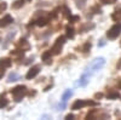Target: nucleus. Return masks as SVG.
Instances as JSON below:
<instances>
[{
	"label": "nucleus",
	"instance_id": "25",
	"mask_svg": "<svg viewBox=\"0 0 121 120\" xmlns=\"http://www.w3.org/2000/svg\"><path fill=\"white\" fill-rule=\"evenodd\" d=\"M100 1H102L103 4H114L116 0H100Z\"/></svg>",
	"mask_w": 121,
	"mask_h": 120
},
{
	"label": "nucleus",
	"instance_id": "15",
	"mask_svg": "<svg viewBox=\"0 0 121 120\" xmlns=\"http://www.w3.org/2000/svg\"><path fill=\"white\" fill-rule=\"evenodd\" d=\"M65 29H67V36L70 38V39H73V38H74V29H73L72 27H69V26H68Z\"/></svg>",
	"mask_w": 121,
	"mask_h": 120
},
{
	"label": "nucleus",
	"instance_id": "8",
	"mask_svg": "<svg viewBox=\"0 0 121 120\" xmlns=\"http://www.w3.org/2000/svg\"><path fill=\"white\" fill-rule=\"evenodd\" d=\"M73 95V92L70 91V90H67V91L63 93V97H62V104H60V109H63L64 107H65V104H67V102H68V99L70 98V96Z\"/></svg>",
	"mask_w": 121,
	"mask_h": 120
},
{
	"label": "nucleus",
	"instance_id": "17",
	"mask_svg": "<svg viewBox=\"0 0 121 120\" xmlns=\"http://www.w3.org/2000/svg\"><path fill=\"white\" fill-rule=\"evenodd\" d=\"M24 1H26V0H17V1L12 5V7H13V9H18V7H21V6L24 4Z\"/></svg>",
	"mask_w": 121,
	"mask_h": 120
},
{
	"label": "nucleus",
	"instance_id": "19",
	"mask_svg": "<svg viewBox=\"0 0 121 120\" xmlns=\"http://www.w3.org/2000/svg\"><path fill=\"white\" fill-rule=\"evenodd\" d=\"M78 21H79V16H72V15L69 16V22L70 23H75Z\"/></svg>",
	"mask_w": 121,
	"mask_h": 120
},
{
	"label": "nucleus",
	"instance_id": "23",
	"mask_svg": "<svg viewBox=\"0 0 121 120\" xmlns=\"http://www.w3.org/2000/svg\"><path fill=\"white\" fill-rule=\"evenodd\" d=\"M90 49H91V43H90V41H87V43L85 44V46H84V49H82V50H84V52L86 53V52H88V50H90Z\"/></svg>",
	"mask_w": 121,
	"mask_h": 120
},
{
	"label": "nucleus",
	"instance_id": "5",
	"mask_svg": "<svg viewBox=\"0 0 121 120\" xmlns=\"http://www.w3.org/2000/svg\"><path fill=\"white\" fill-rule=\"evenodd\" d=\"M104 63H105V59L104 58H97V59H95V61H93V63L91 64V71H87V72H90L91 74H92V73L99 71V69L104 66Z\"/></svg>",
	"mask_w": 121,
	"mask_h": 120
},
{
	"label": "nucleus",
	"instance_id": "28",
	"mask_svg": "<svg viewBox=\"0 0 121 120\" xmlns=\"http://www.w3.org/2000/svg\"><path fill=\"white\" fill-rule=\"evenodd\" d=\"M116 67H117V69H121V59L117 62V64H116Z\"/></svg>",
	"mask_w": 121,
	"mask_h": 120
},
{
	"label": "nucleus",
	"instance_id": "12",
	"mask_svg": "<svg viewBox=\"0 0 121 120\" xmlns=\"http://www.w3.org/2000/svg\"><path fill=\"white\" fill-rule=\"evenodd\" d=\"M47 23H48V18H46V17H40V18L36 19V24H38L39 27H44V26H46Z\"/></svg>",
	"mask_w": 121,
	"mask_h": 120
},
{
	"label": "nucleus",
	"instance_id": "4",
	"mask_svg": "<svg viewBox=\"0 0 121 120\" xmlns=\"http://www.w3.org/2000/svg\"><path fill=\"white\" fill-rule=\"evenodd\" d=\"M64 43H65V38H64V36H59V38H57L55 45L52 46L51 52H52L53 55H58V53L60 52V50H62V46L64 45Z\"/></svg>",
	"mask_w": 121,
	"mask_h": 120
},
{
	"label": "nucleus",
	"instance_id": "11",
	"mask_svg": "<svg viewBox=\"0 0 121 120\" xmlns=\"http://www.w3.org/2000/svg\"><path fill=\"white\" fill-rule=\"evenodd\" d=\"M51 51H46V52H44L43 53V56H41V58H43V61H45L46 63H51L52 61H51Z\"/></svg>",
	"mask_w": 121,
	"mask_h": 120
},
{
	"label": "nucleus",
	"instance_id": "6",
	"mask_svg": "<svg viewBox=\"0 0 121 120\" xmlns=\"http://www.w3.org/2000/svg\"><path fill=\"white\" fill-rule=\"evenodd\" d=\"M39 71H40V67L39 66H35V67H32L29 69V72L27 73V75H26V78L27 79H33V78H35L36 75H38V73H39Z\"/></svg>",
	"mask_w": 121,
	"mask_h": 120
},
{
	"label": "nucleus",
	"instance_id": "21",
	"mask_svg": "<svg viewBox=\"0 0 121 120\" xmlns=\"http://www.w3.org/2000/svg\"><path fill=\"white\" fill-rule=\"evenodd\" d=\"M7 99H5V98H3L1 97V99H0V108H4V107H6L7 106Z\"/></svg>",
	"mask_w": 121,
	"mask_h": 120
},
{
	"label": "nucleus",
	"instance_id": "3",
	"mask_svg": "<svg viewBox=\"0 0 121 120\" xmlns=\"http://www.w3.org/2000/svg\"><path fill=\"white\" fill-rule=\"evenodd\" d=\"M121 33V23H117V24H115V26H113L112 28L108 31V33H107V36L109 38V39H116L117 36H119V34Z\"/></svg>",
	"mask_w": 121,
	"mask_h": 120
},
{
	"label": "nucleus",
	"instance_id": "31",
	"mask_svg": "<svg viewBox=\"0 0 121 120\" xmlns=\"http://www.w3.org/2000/svg\"><path fill=\"white\" fill-rule=\"evenodd\" d=\"M120 46H121V41H120Z\"/></svg>",
	"mask_w": 121,
	"mask_h": 120
},
{
	"label": "nucleus",
	"instance_id": "14",
	"mask_svg": "<svg viewBox=\"0 0 121 120\" xmlns=\"http://www.w3.org/2000/svg\"><path fill=\"white\" fill-rule=\"evenodd\" d=\"M112 18L114 19V21H121V9L112 15Z\"/></svg>",
	"mask_w": 121,
	"mask_h": 120
},
{
	"label": "nucleus",
	"instance_id": "9",
	"mask_svg": "<svg viewBox=\"0 0 121 120\" xmlns=\"http://www.w3.org/2000/svg\"><path fill=\"white\" fill-rule=\"evenodd\" d=\"M90 75H91V73H90V72H85V73L82 74V76L80 78L79 85H80V86H86V85H87V83H88V80H90Z\"/></svg>",
	"mask_w": 121,
	"mask_h": 120
},
{
	"label": "nucleus",
	"instance_id": "20",
	"mask_svg": "<svg viewBox=\"0 0 121 120\" xmlns=\"http://www.w3.org/2000/svg\"><path fill=\"white\" fill-rule=\"evenodd\" d=\"M85 3H86V0H76V6L80 7V9H82L85 6Z\"/></svg>",
	"mask_w": 121,
	"mask_h": 120
},
{
	"label": "nucleus",
	"instance_id": "26",
	"mask_svg": "<svg viewBox=\"0 0 121 120\" xmlns=\"http://www.w3.org/2000/svg\"><path fill=\"white\" fill-rule=\"evenodd\" d=\"M95 97H96V98H102V97H103V95H102V93H96V95H95Z\"/></svg>",
	"mask_w": 121,
	"mask_h": 120
},
{
	"label": "nucleus",
	"instance_id": "27",
	"mask_svg": "<svg viewBox=\"0 0 121 120\" xmlns=\"http://www.w3.org/2000/svg\"><path fill=\"white\" fill-rule=\"evenodd\" d=\"M73 118H74V115H73V114H68V115L65 116V119H73Z\"/></svg>",
	"mask_w": 121,
	"mask_h": 120
},
{
	"label": "nucleus",
	"instance_id": "29",
	"mask_svg": "<svg viewBox=\"0 0 121 120\" xmlns=\"http://www.w3.org/2000/svg\"><path fill=\"white\" fill-rule=\"evenodd\" d=\"M117 86H119V89H121V80H120V81L117 83Z\"/></svg>",
	"mask_w": 121,
	"mask_h": 120
},
{
	"label": "nucleus",
	"instance_id": "30",
	"mask_svg": "<svg viewBox=\"0 0 121 120\" xmlns=\"http://www.w3.org/2000/svg\"><path fill=\"white\" fill-rule=\"evenodd\" d=\"M1 76H3V74H0V78H1Z\"/></svg>",
	"mask_w": 121,
	"mask_h": 120
},
{
	"label": "nucleus",
	"instance_id": "7",
	"mask_svg": "<svg viewBox=\"0 0 121 120\" xmlns=\"http://www.w3.org/2000/svg\"><path fill=\"white\" fill-rule=\"evenodd\" d=\"M12 22H13V18L10 15H6L3 18H0V27H7L9 24H11Z\"/></svg>",
	"mask_w": 121,
	"mask_h": 120
},
{
	"label": "nucleus",
	"instance_id": "10",
	"mask_svg": "<svg viewBox=\"0 0 121 120\" xmlns=\"http://www.w3.org/2000/svg\"><path fill=\"white\" fill-rule=\"evenodd\" d=\"M11 59L10 58H1L0 59V67H3V68H9L10 66H11Z\"/></svg>",
	"mask_w": 121,
	"mask_h": 120
},
{
	"label": "nucleus",
	"instance_id": "24",
	"mask_svg": "<svg viewBox=\"0 0 121 120\" xmlns=\"http://www.w3.org/2000/svg\"><path fill=\"white\" fill-rule=\"evenodd\" d=\"M63 11H64V15H65V16H68V17L70 16V11H69V9H68L67 6L63 7Z\"/></svg>",
	"mask_w": 121,
	"mask_h": 120
},
{
	"label": "nucleus",
	"instance_id": "22",
	"mask_svg": "<svg viewBox=\"0 0 121 120\" xmlns=\"http://www.w3.org/2000/svg\"><path fill=\"white\" fill-rule=\"evenodd\" d=\"M7 7V4L6 3H0V13H3Z\"/></svg>",
	"mask_w": 121,
	"mask_h": 120
},
{
	"label": "nucleus",
	"instance_id": "16",
	"mask_svg": "<svg viewBox=\"0 0 121 120\" xmlns=\"http://www.w3.org/2000/svg\"><path fill=\"white\" fill-rule=\"evenodd\" d=\"M19 79V76L16 74V73H11L9 75V79H7V81L9 83H11V81H16V80H18Z\"/></svg>",
	"mask_w": 121,
	"mask_h": 120
},
{
	"label": "nucleus",
	"instance_id": "1",
	"mask_svg": "<svg viewBox=\"0 0 121 120\" xmlns=\"http://www.w3.org/2000/svg\"><path fill=\"white\" fill-rule=\"evenodd\" d=\"M11 93L13 96L15 101L19 102V101H22V98L27 95V87L23 86V85H18V86H16L11 90Z\"/></svg>",
	"mask_w": 121,
	"mask_h": 120
},
{
	"label": "nucleus",
	"instance_id": "2",
	"mask_svg": "<svg viewBox=\"0 0 121 120\" xmlns=\"http://www.w3.org/2000/svg\"><path fill=\"white\" fill-rule=\"evenodd\" d=\"M85 106H97V103L93 102V101H84V99H76V101L73 103V106H72V109H73V111H78V109L84 108Z\"/></svg>",
	"mask_w": 121,
	"mask_h": 120
},
{
	"label": "nucleus",
	"instance_id": "13",
	"mask_svg": "<svg viewBox=\"0 0 121 120\" xmlns=\"http://www.w3.org/2000/svg\"><path fill=\"white\" fill-rule=\"evenodd\" d=\"M17 45H18L19 47H22V50H28V49H29V44H28V41H27L26 39H21Z\"/></svg>",
	"mask_w": 121,
	"mask_h": 120
},
{
	"label": "nucleus",
	"instance_id": "18",
	"mask_svg": "<svg viewBox=\"0 0 121 120\" xmlns=\"http://www.w3.org/2000/svg\"><path fill=\"white\" fill-rule=\"evenodd\" d=\"M119 97H120L119 92H110V93H108V98H109V99H113V98H119Z\"/></svg>",
	"mask_w": 121,
	"mask_h": 120
}]
</instances>
